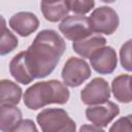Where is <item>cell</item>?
Instances as JSON below:
<instances>
[{"label": "cell", "mask_w": 132, "mask_h": 132, "mask_svg": "<svg viewBox=\"0 0 132 132\" xmlns=\"http://www.w3.org/2000/svg\"><path fill=\"white\" fill-rule=\"evenodd\" d=\"M19 45L16 36L8 29L0 36V56H5L15 50Z\"/></svg>", "instance_id": "17"}, {"label": "cell", "mask_w": 132, "mask_h": 132, "mask_svg": "<svg viewBox=\"0 0 132 132\" xmlns=\"http://www.w3.org/2000/svg\"><path fill=\"white\" fill-rule=\"evenodd\" d=\"M9 72L16 82L22 85H29L34 80L26 61L25 51L19 53L11 59L9 63Z\"/></svg>", "instance_id": "12"}, {"label": "cell", "mask_w": 132, "mask_h": 132, "mask_svg": "<svg viewBox=\"0 0 132 132\" xmlns=\"http://www.w3.org/2000/svg\"><path fill=\"white\" fill-rule=\"evenodd\" d=\"M22 121V111L12 104H0V131H14Z\"/></svg>", "instance_id": "13"}, {"label": "cell", "mask_w": 132, "mask_h": 132, "mask_svg": "<svg viewBox=\"0 0 132 132\" xmlns=\"http://www.w3.org/2000/svg\"><path fill=\"white\" fill-rule=\"evenodd\" d=\"M89 59L92 68L99 74H110L116 70L118 65L116 50L108 45L95 51Z\"/></svg>", "instance_id": "9"}, {"label": "cell", "mask_w": 132, "mask_h": 132, "mask_svg": "<svg viewBox=\"0 0 132 132\" xmlns=\"http://www.w3.org/2000/svg\"><path fill=\"white\" fill-rule=\"evenodd\" d=\"M14 131H38V129L32 120L26 119L20 122Z\"/></svg>", "instance_id": "21"}, {"label": "cell", "mask_w": 132, "mask_h": 132, "mask_svg": "<svg viewBox=\"0 0 132 132\" xmlns=\"http://www.w3.org/2000/svg\"><path fill=\"white\" fill-rule=\"evenodd\" d=\"M120 113V107L112 101L89 105L86 109V118L93 125L105 128Z\"/></svg>", "instance_id": "7"}, {"label": "cell", "mask_w": 132, "mask_h": 132, "mask_svg": "<svg viewBox=\"0 0 132 132\" xmlns=\"http://www.w3.org/2000/svg\"><path fill=\"white\" fill-rule=\"evenodd\" d=\"M79 131H103V128L101 127H98V126H95L92 124V126L90 125H84L79 128Z\"/></svg>", "instance_id": "22"}, {"label": "cell", "mask_w": 132, "mask_h": 132, "mask_svg": "<svg viewBox=\"0 0 132 132\" xmlns=\"http://www.w3.org/2000/svg\"><path fill=\"white\" fill-rule=\"evenodd\" d=\"M91 74V67L85 59L70 57L63 66L61 77L67 87L76 88L89 79Z\"/></svg>", "instance_id": "5"}, {"label": "cell", "mask_w": 132, "mask_h": 132, "mask_svg": "<svg viewBox=\"0 0 132 132\" xmlns=\"http://www.w3.org/2000/svg\"><path fill=\"white\" fill-rule=\"evenodd\" d=\"M40 10L44 19L52 23H57L64 19L69 12L65 0L56 3H40Z\"/></svg>", "instance_id": "16"}, {"label": "cell", "mask_w": 132, "mask_h": 132, "mask_svg": "<svg viewBox=\"0 0 132 132\" xmlns=\"http://www.w3.org/2000/svg\"><path fill=\"white\" fill-rule=\"evenodd\" d=\"M65 2L69 11L76 14H86L95 6L94 0H65Z\"/></svg>", "instance_id": "18"}, {"label": "cell", "mask_w": 132, "mask_h": 132, "mask_svg": "<svg viewBox=\"0 0 132 132\" xmlns=\"http://www.w3.org/2000/svg\"><path fill=\"white\" fill-rule=\"evenodd\" d=\"M60 1H64V0H41V3H56Z\"/></svg>", "instance_id": "24"}, {"label": "cell", "mask_w": 132, "mask_h": 132, "mask_svg": "<svg viewBox=\"0 0 132 132\" xmlns=\"http://www.w3.org/2000/svg\"><path fill=\"white\" fill-rule=\"evenodd\" d=\"M62 35L68 40H78L93 33L91 30L89 19L85 14L66 15L59 25Z\"/></svg>", "instance_id": "6"}, {"label": "cell", "mask_w": 132, "mask_h": 132, "mask_svg": "<svg viewBox=\"0 0 132 132\" xmlns=\"http://www.w3.org/2000/svg\"><path fill=\"white\" fill-rule=\"evenodd\" d=\"M10 28L22 37L30 36L39 27V20L33 12L20 11L9 19Z\"/></svg>", "instance_id": "10"}, {"label": "cell", "mask_w": 132, "mask_h": 132, "mask_svg": "<svg viewBox=\"0 0 132 132\" xmlns=\"http://www.w3.org/2000/svg\"><path fill=\"white\" fill-rule=\"evenodd\" d=\"M120 61L122 64V67L127 70L131 71V39L127 40L120 50Z\"/></svg>", "instance_id": "19"}, {"label": "cell", "mask_w": 132, "mask_h": 132, "mask_svg": "<svg viewBox=\"0 0 132 132\" xmlns=\"http://www.w3.org/2000/svg\"><path fill=\"white\" fill-rule=\"evenodd\" d=\"M106 44V39L101 34L92 33L81 39L75 40L72 43L73 51L81 58H90V56L98 48Z\"/></svg>", "instance_id": "11"}, {"label": "cell", "mask_w": 132, "mask_h": 132, "mask_svg": "<svg viewBox=\"0 0 132 132\" xmlns=\"http://www.w3.org/2000/svg\"><path fill=\"white\" fill-rule=\"evenodd\" d=\"M110 97L108 82L102 77H95L80 91L81 102L86 105H95L107 101Z\"/></svg>", "instance_id": "8"}, {"label": "cell", "mask_w": 132, "mask_h": 132, "mask_svg": "<svg viewBox=\"0 0 132 132\" xmlns=\"http://www.w3.org/2000/svg\"><path fill=\"white\" fill-rule=\"evenodd\" d=\"M7 27H6V21L5 19L0 14V36L6 31Z\"/></svg>", "instance_id": "23"}, {"label": "cell", "mask_w": 132, "mask_h": 132, "mask_svg": "<svg viewBox=\"0 0 132 132\" xmlns=\"http://www.w3.org/2000/svg\"><path fill=\"white\" fill-rule=\"evenodd\" d=\"M70 97L64 82L57 79L38 81L30 86L23 95L24 104L31 110H37L48 104H65Z\"/></svg>", "instance_id": "2"}, {"label": "cell", "mask_w": 132, "mask_h": 132, "mask_svg": "<svg viewBox=\"0 0 132 132\" xmlns=\"http://www.w3.org/2000/svg\"><path fill=\"white\" fill-rule=\"evenodd\" d=\"M131 76L130 74H120L112 79L111 92L113 97L121 103L131 102Z\"/></svg>", "instance_id": "15"}, {"label": "cell", "mask_w": 132, "mask_h": 132, "mask_svg": "<svg viewBox=\"0 0 132 132\" xmlns=\"http://www.w3.org/2000/svg\"><path fill=\"white\" fill-rule=\"evenodd\" d=\"M91 30L98 34L111 35L120 24V19L114 9L108 6H100L95 8L88 18Z\"/></svg>", "instance_id": "4"}, {"label": "cell", "mask_w": 132, "mask_h": 132, "mask_svg": "<svg viewBox=\"0 0 132 132\" xmlns=\"http://www.w3.org/2000/svg\"><path fill=\"white\" fill-rule=\"evenodd\" d=\"M102 2H105V3H113L116 0H100Z\"/></svg>", "instance_id": "25"}, {"label": "cell", "mask_w": 132, "mask_h": 132, "mask_svg": "<svg viewBox=\"0 0 132 132\" xmlns=\"http://www.w3.org/2000/svg\"><path fill=\"white\" fill-rule=\"evenodd\" d=\"M131 114H128L126 117L120 118L118 121H116L112 126L109 128V131H128L131 132L132 131V127H131Z\"/></svg>", "instance_id": "20"}, {"label": "cell", "mask_w": 132, "mask_h": 132, "mask_svg": "<svg viewBox=\"0 0 132 132\" xmlns=\"http://www.w3.org/2000/svg\"><path fill=\"white\" fill-rule=\"evenodd\" d=\"M66 50L63 37L53 29L41 30L25 51L26 61L32 76L44 78L58 65Z\"/></svg>", "instance_id": "1"}, {"label": "cell", "mask_w": 132, "mask_h": 132, "mask_svg": "<svg viewBox=\"0 0 132 132\" xmlns=\"http://www.w3.org/2000/svg\"><path fill=\"white\" fill-rule=\"evenodd\" d=\"M37 124L43 132H74L75 122L63 108H45L36 117Z\"/></svg>", "instance_id": "3"}, {"label": "cell", "mask_w": 132, "mask_h": 132, "mask_svg": "<svg viewBox=\"0 0 132 132\" xmlns=\"http://www.w3.org/2000/svg\"><path fill=\"white\" fill-rule=\"evenodd\" d=\"M22 95L23 90L16 82L9 79L0 80V104L18 105Z\"/></svg>", "instance_id": "14"}]
</instances>
